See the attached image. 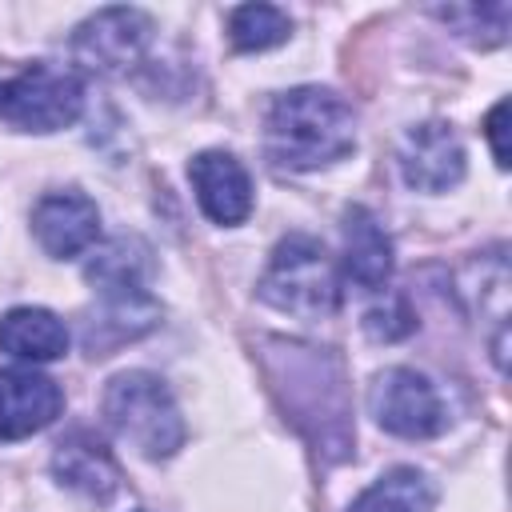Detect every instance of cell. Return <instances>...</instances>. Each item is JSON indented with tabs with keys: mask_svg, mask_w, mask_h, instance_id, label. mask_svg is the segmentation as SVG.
Listing matches in <instances>:
<instances>
[{
	"mask_svg": "<svg viewBox=\"0 0 512 512\" xmlns=\"http://www.w3.org/2000/svg\"><path fill=\"white\" fill-rule=\"evenodd\" d=\"M368 408H372V416H376V424L384 432L404 436V440H428V436L444 432V424H448L440 392L416 368H388V372H380L372 380Z\"/></svg>",
	"mask_w": 512,
	"mask_h": 512,
	"instance_id": "5",
	"label": "cell"
},
{
	"mask_svg": "<svg viewBox=\"0 0 512 512\" xmlns=\"http://www.w3.org/2000/svg\"><path fill=\"white\" fill-rule=\"evenodd\" d=\"M344 272L364 292L384 288L392 276V240L364 204H352L344 212Z\"/></svg>",
	"mask_w": 512,
	"mask_h": 512,
	"instance_id": "12",
	"label": "cell"
},
{
	"mask_svg": "<svg viewBox=\"0 0 512 512\" xmlns=\"http://www.w3.org/2000/svg\"><path fill=\"white\" fill-rule=\"evenodd\" d=\"M84 108V84L64 64H28L20 76L0 84V120L28 132L68 128Z\"/></svg>",
	"mask_w": 512,
	"mask_h": 512,
	"instance_id": "4",
	"label": "cell"
},
{
	"mask_svg": "<svg viewBox=\"0 0 512 512\" xmlns=\"http://www.w3.org/2000/svg\"><path fill=\"white\" fill-rule=\"evenodd\" d=\"M504 120H508V104L500 100L492 112H488V124H484V132H488V140H492V156H496V164L500 168H508V144H504Z\"/></svg>",
	"mask_w": 512,
	"mask_h": 512,
	"instance_id": "18",
	"label": "cell"
},
{
	"mask_svg": "<svg viewBox=\"0 0 512 512\" xmlns=\"http://www.w3.org/2000/svg\"><path fill=\"white\" fill-rule=\"evenodd\" d=\"M52 472L64 488L80 492L84 500H112L116 488H120V468L112 460V452L92 436V432H72L56 444V456H52Z\"/></svg>",
	"mask_w": 512,
	"mask_h": 512,
	"instance_id": "11",
	"label": "cell"
},
{
	"mask_svg": "<svg viewBox=\"0 0 512 512\" xmlns=\"http://www.w3.org/2000/svg\"><path fill=\"white\" fill-rule=\"evenodd\" d=\"M104 416L120 440H128L136 452L152 460L172 456L184 444L180 408L164 380L152 372H120L104 388Z\"/></svg>",
	"mask_w": 512,
	"mask_h": 512,
	"instance_id": "3",
	"label": "cell"
},
{
	"mask_svg": "<svg viewBox=\"0 0 512 512\" xmlns=\"http://www.w3.org/2000/svg\"><path fill=\"white\" fill-rule=\"evenodd\" d=\"M152 40V20L136 8H104L96 16H88L80 28H76V40H72V56L80 68L88 72H124L132 68L144 48Z\"/></svg>",
	"mask_w": 512,
	"mask_h": 512,
	"instance_id": "6",
	"label": "cell"
},
{
	"mask_svg": "<svg viewBox=\"0 0 512 512\" xmlns=\"http://www.w3.org/2000/svg\"><path fill=\"white\" fill-rule=\"evenodd\" d=\"M260 296L300 320H320L332 316L340 304V276L332 268V256L316 236H288L276 244L268 272L260 280Z\"/></svg>",
	"mask_w": 512,
	"mask_h": 512,
	"instance_id": "2",
	"label": "cell"
},
{
	"mask_svg": "<svg viewBox=\"0 0 512 512\" xmlns=\"http://www.w3.org/2000/svg\"><path fill=\"white\" fill-rule=\"evenodd\" d=\"M288 32H292V20L272 4H240L228 16V36L244 52H264V48L288 40Z\"/></svg>",
	"mask_w": 512,
	"mask_h": 512,
	"instance_id": "17",
	"label": "cell"
},
{
	"mask_svg": "<svg viewBox=\"0 0 512 512\" xmlns=\"http://www.w3.org/2000/svg\"><path fill=\"white\" fill-rule=\"evenodd\" d=\"M268 156L280 168H324L352 152L356 144V112L344 96L304 84L272 100L264 120Z\"/></svg>",
	"mask_w": 512,
	"mask_h": 512,
	"instance_id": "1",
	"label": "cell"
},
{
	"mask_svg": "<svg viewBox=\"0 0 512 512\" xmlns=\"http://www.w3.org/2000/svg\"><path fill=\"white\" fill-rule=\"evenodd\" d=\"M32 232L40 240V248L56 260L80 256L96 236H100V212L96 200H88L76 188L64 192H48L40 196V204L32 208Z\"/></svg>",
	"mask_w": 512,
	"mask_h": 512,
	"instance_id": "8",
	"label": "cell"
},
{
	"mask_svg": "<svg viewBox=\"0 0 512 512\" xmlns=\"http://www.w3.org/2000/svg\"><path fill=\"white\" fill-rule=\"evenodd\" d=\"M64 408V392L36 368L0 372V440H20L48 428Z\"/></svg>",
	"mask_w": 512,
	"mask_h": 512,
	"instance_id": "7",
	"label": "cell"
},
{
	"mask_svg": "<svg viewBox=\"0 0 512 512\" xmlns=\"http://www.w3.org/2000/svg\"><path fill=\"white\" fill-rule=\"evenodd\" d=\"M0 348L16 360H60L68 352V328L48 308H12L0 316Z\"/></svg>",
	"mask_w": 512,
	"mask_h": 512,
	"instance_id": "13",
	"label": "cell"
},
{
	"mask_svg": "<svg viewBox=\"0 0 512 512\" xmlns=\"http://www.w3.org/2000/svg\"><path fill=\"white\" fill-rule=\"evenodd\" d=\"M144 256H148L144 244H136V240H112V244H104L92 256L88 280L100 288V296L104 292H140L144 272H148V260Z\"/></svg>",
	"mask_w": 512,
	"mask_h": 512,
	"instance_id": "16",
	"label": "cell"
},
{
	"mask_svg": "<svg viewBox=\"0 0 512 512\" xmlns=\"http://www.w3.org/2000/svg\"><path fill=\"white\" fill-rule=\"evenodd\" d=\"M156 316H160V308L148 300L144 288L140 292H104V312L92 316L84 344L92 356H108V348L144 336L156 324Z\"/></svg>",
	"mask_w": 512,
	"mask_h": 512,
	"instance_id": "14",
	"label": "cell"
},
{
	"mask_svg": "<svg viewBox=\"0 0 512 512\" xmlns=\"http://www.w3.org/2000/svg\"><path fill=\"white\" fill-rule=\"evenodd\" d=\"M196 200L212 224H240L252 212V180L244 164L228 152H200L188 164Z\"/></svg>",
	"mask_w": 512,
	"mask_h": 512,
	"instance_id": "10",
	"label": "cell"
},
{
	"mask_svg": "<svg viewBox=\"0 0 512 512\" xmlns=\"http://www.w3.org/2000/svg\"><path fill=\"white\" fill-rule=\"evenodd\" d=\"M436 488L416 468H388L372 488H364L348 512H432Z\"/></svg>",
	"mask_w": 512,
	"mask_h": 512,
	"instance_id": "15",
	"label": "cell"
},
{
	"mask_svg": "<svg viewBox=\"0 0 512 512\" xmlns=\"http://www.w3.org/2000/svg\"><path fill=\"white\" fill-rule=\"evenodd\" d=\"M400 172L404 184L416 192H444L456 188L464 176V148L448 124H420L400 144Z\"/></svg>",
	"mask_w": 512,
	"mask_h": 512,
	"instance_id": "9",
	"label": "cell"
}]
</instances>
